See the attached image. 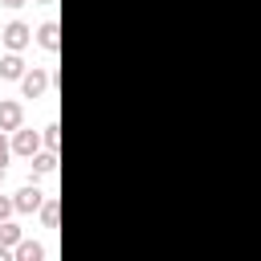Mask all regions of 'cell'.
I'll return each mask as SVG.
<instances>
[{"mask_svg": "<svg viewBox=\"0 0 261 261\" xmlns=\"http://www.w3.org/2000/svg\"><path fill=\"white\" fill-rule=\"evenodd\" d=\"M49 82H53V73H49V69H41V65H33V69H24L20 90H24V98H41V94L49 90Z\"/></svg>", "mask_w": 261, "mask_h": 261, "instance_id": "1", "label": "cell"}, {"mask_svg": "<svg viewBox=\"0 0 261 261\" xmlns=\"http://www.w3.org/2000/svg\"><path fill=\"white\" fill-rule=\"evenodd\" d=\"M0 41H4L12 53H20V49L33 41V29H29L24 20H12V24H4V29H0Z\"/></svg>", "mask_w": 261, "mask_h": 261, "instance_id": "2", "label": "cell"}, {"mask_svg": "<svg viewBox=\"0 0 261 261\" xmlns=\"http://www.w3.org/2000/svg\"><path fill=\"white\" fill-rule=\"evenodd\" d=\"M41 143H45V139H41L37 130H29V126H20V130H12V151H16L20 159H33V155L41 151Z\"/></svg>", "mask_w": 261, "mask_h": 261, "instance_id": "3", "label": "cell"}, {"mask_svg": "<svg viewBox=\"0 0 261 261\" xmlns=\"http://www.w3.org/2000/svg\"><path fill=\"white\" fill-rule=\"evenodd\" d=\"M24 126V106L16 98H0V130H20Z\"/></svg>", "mask_w": 261, "mask_h": 261, "instance_id": "4", "label": "cell"}, {"mask_svg": "<svg viewBox=\"0 0 261 261\" xmlns=\"http://www.w3.org/2000/svg\"><path fill=\"white\" fill-rule=\"evenodd\" d=\"M12 200H16V212H41V204H45V192H41L37 184H24V188H20Z\"/></svg>", "mask_w": 261, "mask_h": 261, "instance_id": "5", "label": "cell"}, {"mask_svg": "<svg viewBox=\"0 0 261 261\" xmlns=\"http://www.w3.org/2000/svg\"><path fill=\"white\" fill-rule=\"evenodd\" d=\"M0 77H4V82H20V77H24V57L8 49V53L0 57Z\"/></svg>", "mask_w": 261, "mask_h": 261, "instance_id": "6", "label": "cell"}, {"mask_svg": "<svg viewBox=\"0 0 261 261\" xmlns=\"http://www.w3.org/2000/svg\"><path fill=\"white\" fill-rule=\"evenodd\" d=\"M37 45L49 49V53H57V45H61V29H57V20H45V24L37 29Z\"/></svg>", "mask_w": 261, "mask_h": 261, "instance_id": "7", "label": "cell"}, {"mask_svg": "<svg viewBox=\"0 0 261 261\" xmlns=\"http://www.w3.org/2000/svg\"><path fill=\"white\" fill-rule=\"evenodd\" d=\"M29 171H33V175H53V171H57V151H37V155L29 159Z\"/></svg>", "mask_w": 261, "mask_h": 261, "instance_id": "8", "label": "cell"}, {"mask_svg": "<svg viewBox=\"0 0 261 261\" xmlns=\"http://www.w3.org/2000/svg\"><path fill=\"white\" fill-rule=\"evenodd\" d=\"M16 261H45V249L37 245V241H16V253H12Z\"/></svg>", "mask_w": 261, "mask_h": 261, "instance_id": "9", "label": "cell"}, {"mask_svg": "<svg viewBox=\"0 0 261 261\" xmlns=\"http://www.w3.org/2000/svg\"><path fill=\"white\" fill-rule=\"evenodd\" d=\"M41 220H45V228H57V196H45V204H41Z\"/></svg>", "mask_w": 261, "mask_h": 261, "instance_id": "10", "label": "cell"}, {"mask_svg": "<svg viewBox=\"0 0 261 261\" xmlns=\"http://www.w3.org/2000/svg\"><path fill=\"white\" fill-rule=\"evenodd\" d=\"M16 241H20V228H16L12 220H0V245H8V249H12Z\"/></svg>", "mask_w": 261, "mask_h": 261, "instance_id": "11", "label": "cell"}, {"mask_svg": "<svg viewBox=\"0 0 261 261\" xmlns=\"http://www.w3.org/2000/svg\"><path fill=\"white\" fill-rule=\"evenodd\" d=\"M41 139H45V147H49V151H57V143H61V126H57V122H49V126L41 130Z\"/></svg>", "mask_w": 261, "mask_h": 261, "instance_id": "12", "label": "cell"}, {"mask_svg": "<svg viewBox=\"0 0 261 261\" xmlns=\"http://www.w3.org/2000/svg\"><path fill=\"white\" fill-rule=\"evenodd\" d=\"M12 212H16V200L12 196H0V220H12Z\"/></svg>", "mask_w": 261, "mask_h": 261, "instance_id": "13", "label": "cell"}, {"mask_svg": "<svg viewBox=\"0 0 261 261\" xmlns=\"http://www.w3.org/2000/svg\"><path fill=\"white\" fill-rule=\"evenodd\" d=\"M4 135H8V130H0V163H8V155H12V143H8Z\"/></svg>", "mask_w": 261, "mask_h": 261, "instance_id": "14", "label": "cell"}, {"mask_svg": "<svg viewBox=\"0 0 261 261\" xmlns=\"http://www.w3.org/2000/svg\"><path fill=\"white\" fill-rule=\"evenodd\" d=\"M0 4H8V8H20V4H29V0H0Z\"/></svg>", "mask_w": 261, "mask_h": 261, "instance_id": "15", "label": "cell"}, {"mask_svg": "<svg viewBox=\"0 0 261 261\" xmlns=\"http://www.w3.org/2000/svg\"><path fill=\"white\" fill-rule=\"evenodd\" d=\"M0 184H4V163H0Z\"/></svg>", "mask_w": 261, "mask_h": 261, "instance_id": "16", "label": "cell"}, {"mask_svg": "<svg viewBox=\"0 0 261 261\" xmlns=\"http://www.w3.org/2000/svg\"><path fill=\"white\" fill-rule=\"evenodd\" d=\"M37 4H53V0H37Z\"/></svg>", "mask_w": 261, "mask_h": 261, "instance_id": "17", "label": "cell"}]
</instances>
